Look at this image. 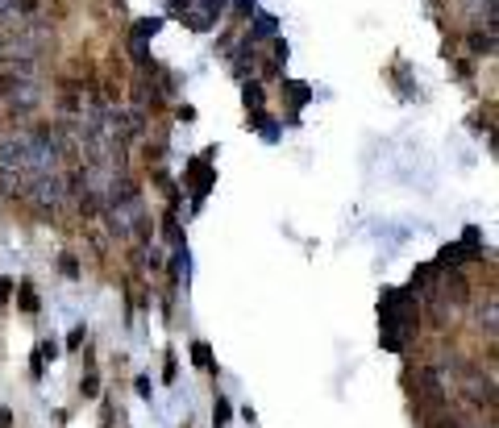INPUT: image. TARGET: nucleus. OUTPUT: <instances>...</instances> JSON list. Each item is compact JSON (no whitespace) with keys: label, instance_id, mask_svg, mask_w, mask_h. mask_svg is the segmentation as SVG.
<instances>
[{"label":"nucleus","instance_id":"nucleus-1","mask_svg":"<svg viewBox=\"0 0 499 428\" xmlns=\"http://www.w3.org/2000/svg\"><path fill=\"white\" fill-rule=\"evenodd\" d=\"M379 320H383V345L400 354L408 345V337L416 333V304H412V296L400 291V287H383Z\"/></svg>","mask_w":499,"mask_h":428},{"label":"nucleus","instance_id":"nucleus-2","mask_svg":"<svg viewBox=\"0 0 499 428\" xmlns=\"http://www.w3.org/2000/svg\"><path fill=\"white\" fill-rule=\"evenodd\" d=\"M0 96H4V104H8L12 117H29L42 104V83L37 79H12V83L0 87Z\"/></svg>","mask_w":499,"mask_h":428},{"label":"nucleus","instance_id":"nucleus-3","mask_svg":"<svg viewBox=\"0 0 499 428\" xmlns=\"http://www.w3.org/2000/svg\"><path fill=\"white\" fill-rule=\"evenodd\" d=\"M221 8H225V0H175V12H179L183 25L196 29V33L212 29L217 17H221Z\"/></svg>","mask_w":499,"mask_h":428},{"label":"nucleus","instance_id":"nucleus-4","mask_svg":"<svg viewBox=\"0 0 499 428\" xmlns=\"http://www.w3.org/2000/svg\"><path fill=\"white\" fill-rule=\"evenodd\" d=\"M212 158H217V150H204L192 166H187V183H192V196H196V204L208 196V187H212Z\"/></svg>","mask_w":499,"mask_h":428},{"label":"nucleus","instance_id":"nucleus-5","mask_svg":"<svg viewBox=\"0 0 499 428\" xmlns=\"http://www.w3.org/2000/svg\"><path fill=\"white\" fill-rule=\"evenodd\" d=\"M254 71H258V46H254L250 37H242V42H237V50H233V75L246 83Z\"/></svg>","mask_w":499,"mask_h":428},{"label":"nucleus","instance_id":"nucleus-6","mask_svg":"<svg viewBox=\"0 0 499 428\" xmlns=\"http://www.w3.org/2000/svg\"><path fill=\"white\" fill-rule=\"evenodd\" d=\"M267 37H271V42L279 37V17H271V12H258V17H254V29H250V42L258 46V42H267Z\"/></svg>","mask_w":499,"mask_h":428},{"label":"nucleus","instance_id":"nucleus-7","mask_svg":"<svg viewBox=\"0 0 499 428\" xmlns=\"http://www.w3.org/2000/svg\"><path fill=\"white\" fill-rule=\"evenodd\" d=\"M162 29V17H142V21H133V29H129V42H146L150 46V37Z\"/></svg>","mask_w":499,"mask_h":428},{"label":"nucleus","instance_id":"nucleus-8","mask_svg":"<svg viewBox=\"0 0 499 428\" xmlns=\"http://www.w3.org/2000/svg\"><path fill=\"white\" fill-rule=\"evenodd\" d=\"M242 100H246V108H250V112H262V108H267V92H262V83H258V79H246Z\"/></svg>","mask_w":499,"mask_h":428},{"label":"nucleus","instance_id":"nucleus-9","mask_svg":"<svg viewBox=\"0 0 499 428\" xmlns=\"http://www.w3.org/2000/svg\"><path fill=\"white\" fill-rule=\"evenodd\" d=\"M229 420H233V404H229L225 395H217V400H212V425L225 428Z\"/></svg>","mask_w":499,"mask_h":428},{"label":"nucleus","instance_id":"nucleus-10","mask_svg":"<svg viewBox=\"0 0 499 428\" xmlns=\"http://www.w3.org/2000/svg\"><path fill=\"white\" fill-rule=\"evenodd\" d=\"M192 358H196V366H204V370H217V362H212V350H208V341H192Z\"/></svg>","mask_w":499,"mask_h":428},{"label":"nucleus","instance_id":"nucleus-11","mask_svg":"<svg viewBox=\"0 0 499 428\" xmlns=\"http://www.w3.org/2000/svg\"><path fill=\"white\" fill-rule=\"evenodd\" d=\"M17 304H21V312H37V296H33V287H29V283H21Z\"/></svg>","mask_w":499,"mask_h":428},{"label":"nucleus","instance_id":"nucleus-12","mask_svg":"<svg viewBox=\"0 0 499 428\" xmlns=\"http://www.w3.org/2000/svg\"><path fill=\"white\" fill-rule=\"evenodd\" d=\"M79 391H83L87 400H96V395H100V375H96V370H87V375H83V383H79Z\"/></svg>","mask_w":499,"mask_h":428},{"label":"nucleus","instance_id":"nucleus-13","mask_svg":"<svg viewBox=\"0 0 499 428\" xmlns=\"http://www.w3.org/2000/svg\"><path fill=\"white\" fill-rule=\"evenodd\" d=\"M33 358H37V362H42V366H46V362H54V358H58V341H42V345H37V354H33Z\"/></svg>","mask_w":499,"mask_h":428},{"label":"nucleus","instance_id":"nucleus-14","mask_svg":"<svg viewBox=\"0 0 499 428\" xmlns=\"http://www.w3.org/2000/svg\"><path fill=\"white\" fill-rule=\"evenodd\" d=\"M83 341H87V329H83V325H75V329L67 333V350H83Z\"/></svg>","mask_w":499,"mask_h":428},{"label":"nucleus","instance_id":"nucleus-15","mask_svg":"<svg viewBox=\"0 0 499 428\" xmlns=\"http://www.w3.org/2000/svg\"><path fill=\"white\" fill-rule=\"evenodd\" d=\"M58 271H62L67 279H79V262H75V254H62V262H58Z\"/></svg>","mask_w":499,"mask_h":428},{"label":"nucleus","instance_id":"nucleus-16","mask_svg":"<svg viewBox=\"0 0 499 428\" xmlns=\"http://www.w3.org/2000/svg\"><path fill=\"white\" fill-rule=\"evenodd\" d=\"M133 391H137L142 400H150V395H154V387H150V379H146V375H137V379H133Z\"/></svg>","mask_w":499,"mask_h":428},{"label":"nucleus","instance_id":"nucleus-17","mask_svg":"<svg viewBox=\"0 0 499 428\" xmlns=\"http://www.w3.org/2000/svg\"><path fill=\"white\" fill-rule=\"evenodd\" d=\"M162 379L175 383V354H167V366H162Z\"/></svg>","mask_w":499,"mask_h":428},{"label":"nucleus","instance_id":"nucleus-18","mask_svg":"<svg viewBox=\"0 0 499 428\" xmlns=\"http://www.w3.org/2000/svg\"><path fill=\"white\" fill-rule=\"evenodd\" d=\"M233 4H237V17H250V12H254V0H233Z\"/></svg>","mask_w":499,"mask_h":428},{"label":"nucleus","instance_id":"nucleus-19","mask_svg":"<svg viewBox=\"0 0 499 428\" xmlns=\"http://www.w3.org/2000/svg\"><path fill=\"white\" fill-rule=\"evenodd\" d=\"M8 291H12V279H0V304L8 300Z\"/></svg>","mask_w":499,"mask_h":428},{"label":"nucleus","instance_id":"nucleus-20","mask_svg":"<svg viewBox=\"0 0 499 428\" xmlns=\"http://www.w3.org/2000/svg\"><path fill=\"white\" fill-rule=\"evenodd\" d=\"M0 428H12V412H0Z\"/></svg>","mask_w":499,"mask_h":428}]
</instances>
